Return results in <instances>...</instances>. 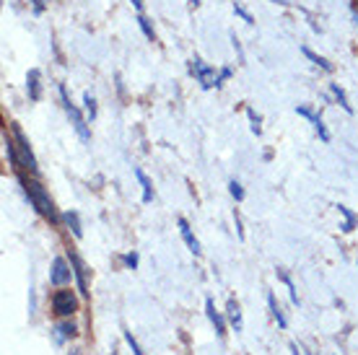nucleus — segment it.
<instances>
[{
  "instance_id": "nucleus-23",
  "label": "nucleus",
  "mask_w": 358,
  "mask_h": 355,
  "mask_svg": "<svg viewBox=\"0 0 358 355\" xmlns=\"http://www.w3.org/2000/svg\"><path fill=\"white\" fill-rule=\"evenodd\" d=\"M246 117H249V122H252V133L255 135L262 133V120H260V114H255L252 107H246Z\"/></svg>"
},
{
  "instance_id": "nucleus-24",
  "label": "nucleus",
  "mask_w": 358,
  "mask_h": 355,
  "mask_svg": "<svg viewBox=\"0 0 358 355\" xmlns=\"http://www.w3.org/2000/svg\"><path fill=\"white\" fill-rule=\"evenodd\" d=\"M229 192H231V197H234L236 202L244 200V189H242V184H239L236 179H231V182H229Z\"/></svg>"
},
{
  "instance_id": "nucleus-16",
  "label": "nucleus",
  "mask_w": 358,
  "mask_h": 355,
  "mask_svg": "<svg viewBox=\"0 0 358 355\" xmlns=\"http://www.w3.org/2000/svg\"><path fill=\"white\" fill-rule=\"evenodd\" d=\"M268 306H270V311H273V319L278 322L280 330H286V327H288V322H286V316H283V311H280L278 301H275V296H273V293H268Z\"/></svg>"
},
{
  "instance_id": "nucleus-8",
  "label": "nucleus",
  "mask_w": 358,
  "mask_h": 355,
  "mask_svg": "<svg viewBox=\"0 0 358 355\" xmlns=\"http://www.w3.org/2000/svg\"><path fill=\"white\" fill-rule=\"evenodd\" d=\"M42 70H36V67H32L29 70V76H26V91H29V99L32 101H39L42 99Z\"/></svg>"
},
{
  "instance_id": "nucleus-12",
  "label": "nucleus",
  "mask_w": 358,
  "mask_h": 355,
  "mask_svg": "<svg viewBox=\"0 0 358 355\" xmlns=\"http://www.w3.org/2000/svg\"><path fill=\"white\" fill-rule=\"evenodd\" d=\"M226 311H229V322H231V327H234V332H242V330H244V322H242V311H239V303L231 299V301H229V306H226Z\"/></svg>"
},
{
  "instance_id": "nucleus-13",
  "label": "nucleus",
  "mask_w": 358,
  "mask_h": 355,
  "mask_svg": "<svg viewBox=\"0 0 358 355\" xmlns=\"http://www.w3.org/2000/svg\"><path fill=\"white\" fill-rule=\"evenodd\" d=\"M3 145H6V155H8L11 166H13V169H21V155L16 153V148H19V145L13 143L8 135H3Z\"/></svg>"
},
{
  "instance_id": "nucleus-1",
  "label": "nucleus",
  "mask_w": 358,
  "mask_h": 355,
  "mask_svg": "<svg viewBox=\"0 0 358 355\" xmlns=\"http://www.w3.org/2000/svg\"><path fill=\"white\" fill-rule=\"evenodd\" d=\"M21 182L23 192H26V197H29V202H32L34 208H36V213L39 215H45L47 221L57 223V211L55 205H52V200H50V195H47V189L39 184V182H34V179H19Z\"/></svg>"
},
{
  "instance_id": "nucleus-14",
  "label": "nucleus",
  "mask_w": 358,
  "mask_h": 355,
  "mask_svg": "<svg viewBox=\"0 0 358 355\" xmlns=\"http://www.w3.org/2000/svg\"><path fill=\"white\" fill-rule=\"evenodd\" d=\"M135 177H138L140 187H143V202H151L154 200V184H151V179L146 177V171H143V169H135Z\"/></svg>"
},
{
  "instance_id": "nucleus-3",
  "label": "nucleus",
  "mask_w": 358,
  "mask_h": 355,
  "mask_svg": "<svg viewBox=\"0 0 358 355\" xmlns=\"http://www.w3.org/2000/svg\"><path fill=\"white\" fill-rule=\"evenodd\" d=\"M190 73L198 78V83H200L202 89H221L224 83H221V73H215V67L205 65L200 57H192L190 60Z\"/></svg>"
},
{
  "instance_id": "nucleus-26",
  "label": "nucleus",
  "mask_w": 358,
  "mask_h": 355,
  "mask_svg": "<svg viewBox=\"0 0 358 355\" xmlns=\"http://www.w3.org/2000/svg\"><path fill=\"white\" fill-rule=\"evenodd\" d=\"M234 13H236V16H239V19H244V21L249 23V26H252V23H255V16H252V13L246 11V8H242V6H239V3H236V0H234Z\"/></svg>"
},
{
  "instance_id": "nucleus-20",
  "label": "nucleus",
  "mask_w": 358,
  "mask_h": 355,
  "mask_svg": "<svg viewBox=\"0 0 358 355\" xmlns=\"http://www.w3.org/2000/svg\"><path fill=\"white\" fill-rule=\"evenodd\" d=\"M55 332H57V340L63 343V340H67V337H76L78 330H76V324H57Z\"/></svg>"
},
{
  "instance_id": "nucleus-22",
  "label": "nucleus",
  "mask_w": 358,
  "mask_h": 355,
  "mask_svg": "<svg viewBox=\"0 0 358 355\" xmlns=\"http://www.w3.org/2000/svg\"><path fill=\"white\" fill-rule=\"evenodd\" d=\"M83 109H86V117H89L91 122H94V120H96V99L91 96L89 91L83 94Z\"/></svg>"
},
{
  "instance_id": "nucleus-37",
  "label": "nucleus",
  "mask_w": 358,
  "mask_h": 355,
  "mask_svg": "<svg viewBox=\"0 0 358 355\" xmlns=\"http://www.w3.org/2000/svg\"><path fill=\"white\" fill-rule=\"evenodd\" d=\"M112 355H117V353H112Z\"/></svg>"
},
{
  "instance_id": "nucleus-35",
  "label": "nucleus",
  "mask_w": 358,
  "mask_h": 355,
  "mask_svg": "<svg viewBox=\"0 0 358 355\" xmlns=\"http://www.w3.org/2000/svg\"><path fill=\"white\" fill-rule=\"evenodd\" d=\"M70 355H81V353H78V350H73V353H70Z\"/></svg>"
},
{
  "instance_id": "nucleus-9",
  "label": "nucleus",
  "mask_w": 358,
  "mask_h": 355,
  "mask_svg": "<svg viewBox=\"0 0 358 355\" xmlns=\"http://www.w3.org/2000/svg\"><path fill=\"white\" fill-rule=\"evenodd\" d=\"M296 111H299L302 117H306V120H312L314 130L319 133V138H322L325 143H330V133H327L325 122H322V114H314V111H312V109H306V107H296Z\"/></svg>"
},
{
  "instance_id": "nucleus-4",
  "label": "nucleus",
  "mask_w": 358,
  "mask_h": 355,
  "mask_svg": "<svg viewBox=\"0 0 358 355\" xmlns=\"http://www.w3.org/2000/svg\"><path fill=\"white\" fill-rule=\"evenodd\" d=\"M76 309H78V299L73 290H57L52 296V311L57 316H70Z\"/></svg>"
},
{
  "instance_id": "nucleus-18",
  "label": "nucleus",
  "mask_w": 358,
  "mask_h": 355,
  "mask_svg": "<svg viewBox=\"0 0 358 355\" xmlns=\"http://www.w3.org/2000/svg\"><path fill=\"white\" fill-rule=\"evenodd\" d=\"M337 211H340V215H343V218H346V223H343V226H340V228H343V231H346V233H350V231H353V228H356L358 215H356V213H350V211H348L346 205H340V208H337Z\"/></svg>"
},
{
  "instance_id": "nucleus-5",
  "label": "nucleus",
  "mask_w": 358,
  "mask_h": 355,
  "mask_svg": "<svg viewBox=\"0 0 358 355\" xmlns=\"http://www.w3.org/2000/svg\"><path fill=\"white\" fill-rule=\"evenodd\" d=\"M13 138H16V145H19V155H21V166L29 169L32 174H36L39 171V166H36V158H34L32 148H29V140L23 138L21 127L19 125H13Z\"/></svg>"
},
{
  "instance_id": "nucleus-33",
  "label": "nucleus",
  "mask_w": 358,
  "mask_h": 355,
  "mask_svg": "<svg viewBox=\"0 0 358 355\" xmlns=\"http://www.w3.org/2000/svg\"><path fill=\"white\" fill-rule=\"evenodd\" d=\"M353 21H356V29H358V11L353 8Z\"/></svg>"
},
{
  "instance_id": "nucleus-25",
  "label": "nucleus",
  "mask_w": 358,
  "mask_h": 355,
  "mask_svg": "<svg viewBox=\"0 0 358 355\" xmlns=\"http://www.w3.org/2000/svg\"><path fill=\"white\" fill-rule=\"evenodd\" d=\"M280 280L286 283V288H288V293H291V301H293V303H296V306H299V293H296V286H293V280L288 278L286 272H280Z\"/></svg>"
},
{
  "instance_id": "nucleus-7",
  "label": "nucleus",
  "mask_w": 358,
  "mask_h": 355,
  "mask_svg": "<svg viewBox=\"0 0 358 355\" xmlns=\"http://www.w3.org/2000/svg\"><path fill=\"white\" fill-rule=\"evenodd\" d=\"M70 267H73V275L78 283V293L81 296H89V286H86V265L76 252H70Z\"/></svg>"
},
{
  "instance_id": "nucleus-19",
  "label": "nucleus",
  "mask_w": 358,
  "mask_h": 355,
  "mask_svg": "<svg viewBox=\"0 0 358 355\" xmlns=\"http://www.w3.org/2000/svg\"><path fill=\"white\" fill-rule=\"evenodd\" d=\"M330 91H333V96H335V99H337V104H340V107H343V109H346L348 114H350V111H353V107H350V104H348L346 91L340 89V86H337V83H330Z\"/></svg>"
},
{
  "instance_id": "nucleus-15",
  "label": "nucleus",
  "mask_w": 358,
  "mask_h": 355,
  "mask_svg": "<svg viewBox=\"0 0 358 355\" xmlns=\"http://www.w3.org/2000/svg\"><path fill=\"white\" fill-rule=\"evenodd\" d=\"M63 221L67 223V228L73 231V236H76V239H81V236H83V228H81L78 213H76V211H67L65 215H63Z\"/></svg>"
},
{
  "instance_id": "nucleus-31",
  "label": "nucleus",
  "mask_w": 358,
  "mask_h": 355,
  "mask_svg": "<svg viewBox=\"0 0 358 355\" xmlns=\"http://www.w3.org/2000/svg\"><path fill=\"white\" fill-rule=\"evenodd\" d=\"M229 78H231V67H221V83L229 80Z\"/></svg>"
},
{
  "instance_id": "nucleus-10",
  "label": "nucleus",
  "mask_w": 358,
  "mask_h": 355,
  "mask_svg": "<svg viewBox=\"0 0 358 355\" xmlns=\"http://www.w3.org/2000/svg\"><path fill=\"white\" fill-rule=\"evenodd\" d=\"M205 314H208L211 324L215 327V334H218V337H224V334H226V322H224V316L215 311V303H213V299H205Z\"/></svg>"
},
{
  "instance_id": "nucleus-36",
  "label": "nucleus",
  "mask_w": 358,
  "mask_h": 355,
  "mask_svg": "<svg viewBox=\"0 0 358 355\" xmlns=\"http://www.w3.org/2000/svg\"><path fill=\"white\" fill-rule=\"evenodd\" d=\"M273 3H286V0H273Z\"/></svg>"
},
{
  "instance_id": "nucleus-30",
  "label": "nucleus",
  "mask_w": 358,
  "mask_h": 355,
  "mask_svg": "<svg viewBox=\"0 0 358 355\" xmlns=\"http://www.w3.org/2000/svg\"><path fill=\"white\" fill-rule=\"evenodd\" d=\"M234 223H236V233H239V239H244V231H242V221H239V215L234 213Z\"/></svg>"
},
{
  "instance_id": "nucleus-11",
  "label": "nucleus",
  "mask_w": 358,
  "mask_h": 355,
  "mask_svg": "<svg viewBox=\"0 0 358 355\" xmlns=\"http://www.w3.org/2000/svg\"><path fill=\"white\" fill-rule=\"evenodd\" d=\"M179 233H182V239H185V244L190 246V252L195 257L200 255L202 249H200V241L195 239V233H192V228H190V223L185 221V218H179Z\"/></svg>"
},
{
  "instance_id": "nucleus-27",
  "label": "nucleus",
  "mask_w": 358,
  "mask_h": 355,
  "mask_svg": "<svg viewBox=\"0 0 358 355\" xmlns=\"http://www.w3.org/2000/svg\"><path fill=\"white\" fill-rule=\"evenodd\" d=\"M125 340H127V345H130V347H133V355H143V350H140V345L135 343L133 332H125Z\"/></svg>"
},
{
  "instance_id": "nucleus-28",
  "label": "nucleus",
  "mask_w": 358,
  "mask_h": 355,
  "mask_svg": "<svg viewBox=\"0 0 358 355\" xmlns=\"http://www.w3.org/2000/svg\"><path fill=\"white\" fill-rule=\"evenodd\" d=\"M125 265L130 267V270H135V267H138V255H135V252H130V255H125Z\"/></svg>"
},
{
  "instance_id": "nucleus-32",
  "label": "nucleus",
  "mask_w": 358,
  "mask_h": 355,
  "mask_svg": "<svg viewBox=\"0 0 358 355\" xmlns=\"http://www.w3.org/2000/svg\"><path fill=\"white\" fill-rule=\"evenodd\" d=\"M130 3H133L138 11H143V0H130Z\"/></svg>"
},
{
  "instance_id": "nucleus-2",
  "label": "nucleus",
  "mask_w": 358,
  "mask_h": 355,
  "mask_svg": "<svg viewBox=\"0 0 358 355\" xmlns=\"http://www.w3.org/2000/svg\"><path fill=\"white\" fill-rule=\"evenodd\" d=\"M60 99H63V107H65L67 117H70V122H73V130L78 133V138L83 140V143H91V130H89V122L83 120V114L78 111V107L70 101V96H67V89L65 86H60Z\"/></svg>"
},
{
  "instance_id": "nucleus-6",
  "label": "nucleus",
  "mask_w": 358,
  "mask_h": 355,
  "mask_svg": "<svg viewBox=\"0 0 358 355\" xmlns=\"http://www.w3.org/2000/svg\"><path fill=\"white\" fill-rule=\"evenodd\" d=\"M70 275H73V267L67 265L63 257H55V262H52V272H50L52 286H65V283H70Z\"/></svg>"
},
{
  "instance_id": "nucleus-17",
  "label": "nucleus",
  "mask_w": 358,
  "mask_h": 355,
  "mask_svg": "<svg viewBox=\"0 0 358 355\" xmlns=\"http://www.w3.org/2000/svg\"><path fill=\"white\" fill-rule=\"evenodd\" d=\"M302 52H304V57H309V60H312L314 65H319L322 70H327V73H333V63H327V60H325L322 55H317V52H312L309 47H302Z\"/></svg>"
},
{
  "instance_id": "nucleus-34",
  "label": "nucleus",
  "mask_w": 358,
  "mask_h": 355,
  "mask_svg": "<svg viewBox=\"0 0 358 355\" xmlns=\"http://www.w3.org/2000/svg\"><path fill=\"white\" fill-rule=\"evenodd\" d=\"M187 3H192V6H198V3H200V0H187Z\"/></svg>"
},
{
  "instance_id": "nucleus-29",
  "label": "nucleus",
  "mask_w": 358,
  "mask_h": 355,
  "mask_svg": "<svg viewBox=\"0 0 358 355\" xmlns=\"http://www.w3.org/2000/svg\"><path fill=\"white\" fill-rule=\"evenodd\" d=\"M32 6H34V11H36V13L45 11V0H32Z\"/></svg>"
},
{
  "instance_id": "nucleus-21",
  "label": "nucleus",
  "mask_w": 358,
  "mask_h": 355,
  "mask_svg": "<svg viewBox=\"0 0 358 355\" xmlns=\"http://www.w3.org/2000/svg\"><path fill=\"white\" fill-rule=\"evenodd\" d=\"M138 23H140V29H143V34H146L148 42H156V32H154V26H151V19L140 13V16H138Z\"/></svg>"
}]
</instances>
